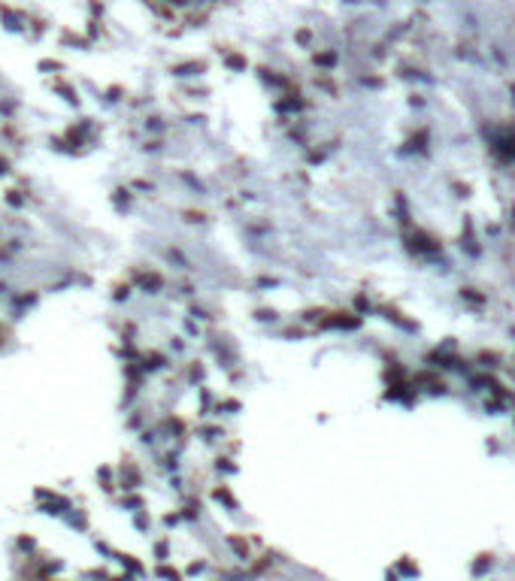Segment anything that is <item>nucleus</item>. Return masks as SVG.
Listing matches in <instances>:
<instances>
[{
  "mask_svg": "<svg viewBox=\"0 0 515 581\" xmlns=\"http://www.w3.org/2000/svg\"><path fill=\"white\" fill-rule=\"evenodd\" d=\"M0 173H6V161H0Z\"/></svg>",
  "mask_w": 515,
  "mask_h": 581,
  "instance_id": "obj_1",
  "label": "nucleus"
}]
</instances>
